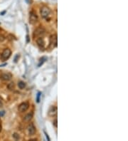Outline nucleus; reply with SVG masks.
Returning <instances> with one entry per match:
<instances>
[{"label": "nucleus", "mask_w": 128, "mask_h": 141, "mask_svg": "<svg viewBox=\"0 0 128 141\" xmlns=\"http://www.w3.org/2000/svg\"><path fill=\"white\" fill-rule=\"evenodd\" d=\"M58 42V37L56 34H53L51 36L49 41V48L50 49H53L57 46Z\"/></svg>", "instance_id": "obj_1"}, {"label": "nucleus", "mask_w": 128, "mask_h": 141, "mask_svg": "<svg viewBox=\"0 0 128 141\" xmlns=\"http://www.w3.org/2000/svg\"><path fill=\"white\" fill-rule=\"evenodd\" d=\"M46 34V30L43 27H39L37 28L36 30L34 31V38H41V37H43Z\"/></svg>", "instance_id": "obj_2"}, {"label": "nucleus", "mask_w": 128, "mask_h": 141, "mask_svg": "<svg viewBox=\"0 0 128 141\" xmlns=\"http://www.w3.org/2000/svg\"><path fill=\"white\" fill-rule=\"evenodd\" d=\"M11 55V51L9 49H5L1 53L0 56V59L2 61H5L9 59Z\"/></svg>", "instance_id": "obj_3"}, {"label": "nucleus", "mask_w": 128, "mask_h": 141, "mask_svg": "<svg viewBox=\"0 0 128 141\" xmlns=\"http://www.w3.org/2000/svg\"><path fill=\"white\" fill-rule=\"evenodd\" d=\"M51 13V11L49 8L46 6H43L41 9V17L43 18V19H47L50 16Z\"/></svg>", "instance_id": "obj_4"}, {"label": "nucleus", "mask_w": 128, "mask_h": 141, "mask_svg": "<svg viewBox=\"0 0 128 141\" xmlns=\"http://www.w3.org/2000/svg\"><path fill=\"white\" fill-rule=\"evenodd\" d=\"M38 21V17L34 11L29 13V23L31 24H35Z\"/></svg>", "instance_id": "obj_5"}, {"label": "nucleus", "mask_w": 128, "mask_h": 141, "mask_svg": "<svg viewBox=\"0 0 128 141\" xmlns=\"http://www.w3.org/2000/svg\"><path fill=\"white\" fill-rule=\"evenodd\" d=\"M57 113H58V108L56 106H53L51 107V108L49 111L48 115L50 117H56L57 116Z\"/></svg>", "instance_id": "obj_6"}, {"label": "nucleus", "mask_w": 128, "mask_h": 141, "mask_svg": "<svg viewBox=\"0 0 128 141\" xmlns=\"http://www.w3.org/2000/svg\"><path fill=\"white\" fill-rule=\"evenodd\" d=\"M12 78V75L9 72H4L0 75V79L3 81H10Z\"/></svg>", "instance_id": "obj_7"}, {"label": "nucleus", "mask_w": 128, "mask_h": 141, "mask_svg": "<svg viewBox=\"0 0 128 141\" xmlns=\"http://www.w3.org/2000/svg\"><path fill=\"white\" fill-rule=\"evenodd\" d=\"M29 107V105L27 102H24V103H21L19 106V111L21 113H24L28 110Z\"/></svg>", "instance_id": "obj_8"}, {"label": "nucleus", "mask_w": 128, "mask_h": 141, "mask_svg": "<svg viewBox=\"0 0 128 141\" xmlns=\"http://www.w3.org/2000/svg\"><path fill=\"white\" fill-rule=\"evenodd\" d=\"M27 131L29 135H34L36 132V128L34 127L33 123H30L27 127Z\"/></svg>", "instance_id": "obj_9"}, {"label": "nucleus", "mask_w": 128, "mask_h": 141, "mask_svg": "<svg viewBox=\"0 0 128 141\" xmlns=\"http://www.w3.org/2000/svg\"><path fill=\"white\" fill-rule=\"evenodd\" d=\"M36 43H37L38 46H39L41 49H43V48H44L45 42H44V40H43V37H41V38L36 39Z\"/></svg>", "instance_id": "obj_10"}, {"label": "nucleus", "mask_w": 128, "mask_h": 141, "mask_svg": "<svg viewBox=\"0 0 128 141\" xmlns=\"http://www.w3.org/2000/svg\"><path fill=\"white\" fill-rule=\"evenodd\" d=\"M32 118H33V113L31 112V113H28V114H26V115L24 116V121L26 122V123H28V122H29V121L32 119Z\"/></svg>", "instance_id": "obj_11"}, {"label": "nucleus", "mask_w": 128, "mask_h": 141, "mask_svg": "<svg viewBox=\"0 0 128 141\" xmlns=\"http://www.w3.org/2000/svg\"><path fill=\"white\" fill-rule=\"evenodd\" d=\"M18 86L20 89H24L26 87V83L24 81H19L18 83Z\"/></svg>", "instance_id": "obj_12"}, {"label": "nucleus", "mask_w": 128, "mask_h": 141, "mask_svg": "<svg viewBox=\"0 0 128 141\" xmlns=\"http://www.w3.org/2000/svg\"><path fill=\"white\" fill-rule=\"evenodd\" d=\"M7 88L9 90H10V91L14 90V82H11L10 83H9L8 86H7Z\"/></svg>", "instance_id": "obj_13"}, {"label": "nucleus", "mask_w": 128, "mask_h": 141, "mask_svg": "<svg viewBox=\"0 0 128 141\" xmlns=\"http://www.w3.org/2000/svg\"><path fill=\"white\" fill-rule=\"evenodd\" d=\"M46 59V58H42V59H40V63H39V66H41V65H42V64H43V63L45 61Z\"/></svg>", "instance_id": "obj_14"}, {"label": "nucleus", "mask_w": 128, "mask_h": 141, "mask_svg": "<svg viewBox=\"0 0 128 141\" xmlns=\"http://www.w3.org/2000/svg\"><path fill=\"white\" fill-rule=\"evenodd\" d=\"M5 39V37L3 36V35H1V34H0V42H2V41H4Z\"/></svg>", "instance_id": "obj_15"}, {"label": "nucleus", "mask_w": 128, "mask_h": 141, "mask_svg": "<svg viewBox=\"0 0 128 141\" xmlns=\"http://www.w3.org/2000/svg\"><path fill=\"white\" fill-rule=\"evenodd\" d=\"M13 136H14V138L16 140H17V139H19V135H17V133H14V134L13 135Z\"/></svg>", "instance_id": "obj_16"}, {"label": "nucleus", "mask_w": 128, "mask_h": 141, "mask_svg": "<svg viewBox=\"0 0 128 141\" xmlns=\"http://www.w3.org/2000/svg\"><path fill=\"white\" fill-rule=\"evenodd\" d=\"M40 96H41V93H38V94H37V98H36V101H37V103H39V102Z\"/></svg>", "instance_id": "obj_17"}, {"label": "nucleus", "mask_w": 128, "mask_h": 141, "mask_svg": "<svg viewBox=\"0 0 128 141\" xmlns=\"http://www.w3.org/2000/svg\"><path fill=\"white\" fill-rule=\"evenodd\" d=\"M53 125H54V126L56 127V128H57V119H56L54 122H53Z\"/></svg>", "instance_id": "obj_18"}, {"label": "nucleus", "mask_w": 128, "mask_h": 141, "mask_svg": "<svg viewBox=\"0 0 128 141\" xmlns=\"http://www.w3.org/2000/svg\"><path fill=\"white\" fill-rule=\"evenodd\" d=\"M4 113H5V111H1V112H0V116H1V117H2V116L4 115Z\"/></svg>", "instance_id": "obj_19"}, {"label": "nucleus", "mask_w": 128, "mask_h": 141, "mask_svg": "<svg viewBox=\"0 0 128 141\" xmlns=\"http://www.w3.org/2000/svg\"><path fill=\"white\" fill-rule=\"evenodd\" d=\"M1 106H2V99H1V98L0 97V108L1 107Z\"/></svg>", "instance_id": "obj_20"}, {"label": "nucleus", "mask_w": 128, "mask_h": 141, "mask_svg": "<svg viewBox=\"0 0 128 141\" xmlns=\"http://www.w3.org/2000/svg\"><path fill=\"white\" fill-rule=\"evenodd\" d=\"M1 128H1V121H0V132L1 131Z\"/></svg>", "instance_id": "obj_21"}, {"label": "nucleus", "mask_w": 128, "mask_h": 141, "mask_svg": "<svg viewBox=\"0 0 128 141\" xmlns=\"http://www.w3.org/2000/svg\"><path fill=\"white\" fill-rule=\"evenodd\" d=\"M5 14V11H4V12H2V13H1V14L2 15V14Z\"/></svg>", "instance_id": "obj_22"}]
</instances>
